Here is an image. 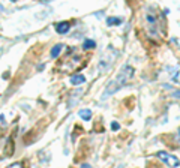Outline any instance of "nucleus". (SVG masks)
<instances>
[{"label":"nucleus","instance_id":"obj_13","mask_svg":"<svg viewBox=\"0 0 180 168\" xmlns=\"http://www.w3.org/2000/svg\"><path fill=\"white\" fill-rule=\"evenodd\" d=\"M174 95H176V96H180V92H174Z\"/></svg>","mask_w":180,"mask_h":168},{"label":"nucleus","instance_id":"obj_10","mask_svg":"<svg viewBox=\"0 0 180 168\" xmlns=\"http://www.w3.org/2000/svg\"><path fill=\"white\" fill-rule=\"evenodd\" d=\"M111 129H113V131H119V129H120V125H119L117 122H113V123H111Z\"/></svg>","mask_w":180,"mask_h":168},{"label":"nucleus","instance_id":"obj_6","mask_svg":"<svg viewBox=\"0 0 180 168\" xmlns=\"http://www.w3.org/2000/svg\"><path fill=\"white\" fill-rule=\"evenodd\" d=\"M78 116H80L83 120H90V117H92V111L87 110V108H84V110H80V111H78Z\"/></svg>","mask_w":180,"mask_h":168},{"label":"nucleus","instance_id":"obj_5","mask_svg":"<svg viewBox=\"0 0 180 168\" xmlns=\"http://www.w3.org/2000/svg\"><path fill=\"white\" fill-rule=\"evenodd\" d=\"M83 83H86V77L84 75H72L71 77V84H74V86H80Z\"/></svg>","mask_w":180,"mask_h":168},{"label":"nucleus","instance_id":"obj_2","mask_svg":"<svg viewBox=\"0 0 180 168\" xmlns=\"http://www.w3.org/2000/svg\"><path fill=\"white\" fill-rule=\"evenodd\" d=\"M144 21H146V29H147L149 36L158 39L161 35V27H159V21L156 18V15L153 12H146Z\"/></svg>","mask_w":180,"mask_h":168},{"label":"nucleus","instance_id":"obj_7","mask_svg":"<svg viewBox=\"0 0 180 168\" xmlns=\"http://www.w3.org/2000/svg\"><path fill=\"white\" fill-rule=\"evenodd\" d=\"M62 48H63V45H62V44H57V45H54L53 50H51V57H54V59H56V57L60 54Z\"/></svg>","mask_w":180,"mask_h":168},{"label":"nucleus","instance_id":"obj_1","mask_svg":"<svg viewBox=\"0 0 180 168\" xmlns=\"http://www.w3.org/2000/svg\"><path fill=\"white\" fill-rule=\"evenodd\" d=\"M134 72H135V71H134V68H132V66H128V65L122 66V69L119 71L117 77L108 83L107 89H105V92H104V95H102V99H107L110 95L116 93L119 89H122L126 83H128V81L132 78Z\"/></svg>","mask_w":180,"mask_h":168},{"label":"nucleus","instance_id":"obj_8","mask_svg":"<svg viewBox=\"0 0 180 168\" xmlns=\"http://www.w3.org/2000/svg\"><path fill=\"white\" fill-rule=\"evenodd\" d=\"M95 47H96V42L93 39H86L84 44H83V48L84 50H90V48H95Z\"/></svg>","mask_w":180,"mask_h":168},{"label":"nucleus","instance_id":"obj_14","mask_svg":"<svg viewBox=\"0 0 180 168\" xmlns=\"http://www.w3.org/2000/svg\"><path fill=\"white\" fill-rule=\"evenodd\" d=\"M179 134H180V129H179Z\"/></svg>","mask_w":180,"mask_h":168},{"label":"nucleus","instance_id":"obj_3","mask_svg":"<svg viewBox=\"0 0 180 168\" xmlns=\"http://www.w3.org/2000/svg\"><path fill=\"white\" fill-rule=\"evenodd\" d=\"M158 158L161 159L162 162H165L168 167H179L180 165V161L176 158V156H173V155H170V153H167V152H158Z\"/></svg>","mask_w":180,"mask_h":168},{"label":"nucleus","instance_id":"obj_4","mask_svg":"<svg viewBox=\"0 0 180 168\" xmlns=\"http://www.w3.org/2000/svg\"><path fill=\"white\" fill-rule=\"evenodd\" d=\"M69 29H71V24H69V23H66V21H62V23H59V24L56 26V32H57V33H60V35L68 33V32H69Z\"/></svg>","mask_w":180,"mask_h":168},{"label":"nucleus","instance_id":"obj_9","mask_svg":"<svg viewBox=\"0 0 180 168\" xmlns=\"http://www.w3.org/2000/svg\"><path fill=\"white\" fill-rule=\"evenodd\" d=\"M122 23V18H117V17H110L107 20V24L108 26H113V24H120Z\"/></svg>","mask_w":180,"mask_h":168},{"label":"nucleus","instance_id":"obj_11","mask_svg":"<svg viewBox=\"0 0 180 168\" xmlns=\"http://www.w3.org/2000/svg\"><path fill=\"white\" fill-rule=\"evenodd\" d=\"M8 168H23V165H21V164H18V162H17V164H12V165H9Z\"/></svg>","mask_w":180,"mask_h":168},{"label":"nucleus","instance_id":"obj_12","mask_svg":"<svg viewBox=\"0 0 180 168\" xmlns=\"http://www.w3.org/2000/svg\"><path fill=\"white\" fill-rule=\"evenodd\" d=\"M0 119H2V126H5V125H6V122H5V114H2Z\"/></svg>","mask_w":180,"mask_h":168}]
</instances>
